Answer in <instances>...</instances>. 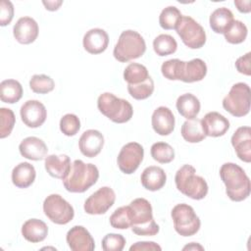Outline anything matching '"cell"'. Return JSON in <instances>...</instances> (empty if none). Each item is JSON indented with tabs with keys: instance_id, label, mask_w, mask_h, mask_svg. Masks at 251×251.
Instances as JSON below:
<instances>
[{
	"instance_id": "ee69618b",
	"label": "cell",
	"mask_w": 251,
	"mask_h": 251,
	"mask_svg": "<svg viewBox=\"0 0 251 251\" xmlns=\"http://www.w3.org/2000/svg\"><path fill=\"white\" fill-rule=\"evenodd\" d=\"M130 251H160L161 246L153 241H138L129 247Z\"/></svg>"
},
{
	"instance_id": "ab89813d",
	"label": "cell",
	"mask_w": 251,
	"mask_h": 251,
	"mask_svg": "<svg viewBox=\"0 0 251 251\" xmlns=\"http://www.w3.org/2000/svg\"><path fill=\"white\" fill-rule=\"evenodd\" d=\"M80 128V121L75 114H66L60 120V130L67 136L75 135Z\"/></svg>"
},
{
	"instance_id": "7dc6e473",
	"label": "cell",
	"mask_w": 251,
	"mask_h": 251,
	"mask_svg": "<svg viewBox=\"0 0 251 251\" xmlns=\"http://www.w3.org/2000/svg\"><path fill=\"white\" fill-rule=\"evenodd\" d=\"M197 250V249H199V250H203L204 248L200 245V244H198V243H195V242H191L190 244H188V245H186V246H184L183 247V250Z\"/></svg>"
},
{
	"instance_id": "7a4b0ae2",
	"label": "cell",
	"mask_w": 251,
	"mask_h": 251,
	"mask_svg": "<svg viewBox=\"0 0 251 251\" xmlns=\"http://www.w3.org/2000/svg\"><path fill=\"white\" fill-rule=\"evenodd\" d=\"M220 176L226 185V193L230 200L240 202L250 195V179L240 166L234 163H225L220 169Z\"/></svg>"
},
{
	"instance_id": "8992f818",
	"label": "cell",
	"mask_w": 251,
	"mask_h": 251,
	"mask_svg": "<svg viewBox=\"0 0 251 251\" xmlns=\"http://www.w3.org/2000/svg\"><path fill=\"white\" fill-rule=\"evenodd\" d=\"M145 51L146 43L141 34L135 30L127 29L121 33L114 47L113 55L119 62L126 63L141 57Z\"/></svg>"
},
{
	"instance_id": "6da1fadb",
	"label": "cell",
	"mask_w": 251,
	"mask_h": 251,
	"mask_svg": "<svg viewBox=\"0 0 251 251\" xmlns=\"http://www.w3.org/2000/svg\"><path fill=\"white\" fill-rule=\"evenodd\" d=\"M162 75L170 80H181L183 82H195L202 80L207 75L206 63L199 59L188 62L179 59H171L162 64Z\"/></svg>"
},
{
	"instance_id": "ac0fdd59",
	"label": "cell",
	"mask_w": 251,
	"mask_h": 251,
	"mask_svg": "<svg viewBox=\"0 0 251 251\" xmlns=\"http://www.w3.org/2000/svg\"><path fill=\"white\" fill-rule=\"evenodd\" d=\"M231 145L233 146L237 157L245 162H251V128L250 126L238 127L231 136Z\"/></svg>"
},
{
	"instance_id": "d6986e66",
	"label": "cell",
	"mask_w": 251,
	"mask_h": 251,
	"mask_svg": "<svg viewBox=\"0 0 251 251\" xmlns=\"http://www.w3.org/2000/svg\"><path fill=\"white\" fill-rule=\"evenodd\" d=\"M201 126L206 136L219 137L228 130L229 122L218 112H209L201 120Z\"/></svg>"
},
{
	"instance_id": "cb8c5ba5",
	"label": "cell",
	"mask_w": 251,
	"mask_h": 251,
	"mask_svg": "<svg viewBox=\"0 0 251 251\" xmlns=\"http://www.w3.org/2000/svg\"><path fill=\"white\" fill-rule=\"evenodd\" d=\"M142 186L150 191H157L164 187L167 181L165 171L157 166H149L145 168L140 176Z\"/></svg>"
},
{
	"instance_id": "7402d4cb",
	"label": "cell",
	"mask_w": 251,
	"mask_h": 251,
	"mask_svg": "<svg viewBox=\"0 0 251 251\" xmlns=\"http://www.w3.org/2000/svg\"><path fill=\"white\" fill-rule=\"evenodd\" d=\"M19 151L23 157L32 161H40L46 158L47 146L45 142L35 136H28L22 140Z\"/></svg>"
},
{
	"instance_id": "4dcf8cb0",
	"label": "cell",
	"mask_w": 251,
	"mask_h": 251,
	"mask_svg": "<svg viewBox=\"0 0 251 251\" xmlns=\"http://www.w3.org/2000/svg\"><path fill=\"white\" fill-rule=\"evenodd\" d=\"M132 224V214L129 205L122 206L115 210V212L110 217V225L114 228L126 229L131 227Z\"/></svg>"
},
{
	"instance_id": "5bb4252c",
	"label": "cell",
	"mask_w": 251,
	"mask_h": 251,
	"mask_svg": "<svg viewBox=\"0 0 251 251\" xmlns=\"http://www.w3.org/2000/svg\"><path fill=\"white\" fill-rule=\"evenodd\" d=\"M20 115L23 123L31 128H36L42 126L47 118L45 106L38 100H27L20 110Z\"/></svg>"
},
{
	"instance_id": "9a60e30c",
	"label": "cell",
	"mask_w": 251,
	"mask_h": 251,
	"mask_svg": "<svg viewBox=\"0 0 251 251\" xmlns=\"http://www.w3.org/2000/svg\"><path fill=\"white\" fill-rule=\"evenodd\" d=\"M66 240L73 251H92L95 248L93 237L82 226H73L67 232Z\"/></svg>"
},
{
	"instance_id": "2e32d148",
	"label": "cell",
	"mask_w": 251,
	"mask_h": 251,
	"mask_svg": "<svg viewBox=\"0 0 251 251\" xmlns=\"http://www.w3.org/2000/svg\"><path fill=\"white\" fill-rule=\"evenodd\" d=\"M38 25L30 17L20 18L13 27L15 39L21 44H30L38 36Z\"/></svg>"
},
{
	"instance_id": "4fadbf2b",
	"label": "cell",
	"mask_w": 251,
	"mask_h": 251,
	"mask_svg": "<svg viewBox=\"0 0 251 251\" xmlns=\"http://www.w3.org/2000/svg\"><path fill=\"white\" fill-rule=\"evenodd\" d=\"M115 200V191L109 186H103L85 200L83 209L89 215H102L114 205Z\"/></svg>"
},
{
	"instance_id": "bcb514c9",
	"label": "cell",
	"mask_w": 251,
	"mask_h": 251,
	"mask_svg": "<svg viewBox=\"0 0 251 251\" xmlns=\"http://www.w3.org/2000/svg\"><path fill=\"white\" fill-rule=\"evenodd\" d=\"M43 5L48 11H57L63 4V1H43Z\"/></svg>"
},
{
	"instance_id": "7c38bea8",
	"label": "cell",
	"mask_w": 251,
	"mask_h": 251,
	"mask_svg": "<svg viewBox=\"0 0 251 251\" xmlns=\"http://www.w3.org/2000/svg\"><path fill=\"white\" fill-rule=\"evenodd\" d=\"M144 157V149L137 142H128L124 145L118 155L119 169L126 175L133 174L141 164Z\"/></svg>"
},
{
	"instance_id": "e0dca14e",
	"label": "cell",
	"mask_w": 251,
	"mask_h": 251,
	"mask_svg": "<svg viewBox=\"0 0 251 251\" xmlns=\"http://www.w3.org/2000/svg\"><path fill=\"white\" fill-rule=\"evenodd\" d=\"M104 146V136L96 129L85 130L78 140V147L82 155L88 158L97 156Z\"/></svg>"
},
{
	"instance_id": "ba28073f",
	"label": "cell",
	"mask_w": 251,
	"mask_h": 251,
	"mask_svg": "<svg viewBox=\"0 0 251 251\" xmlns=\"http://www.w3.org/2000/svg\"><path fill=\"white\" fill-rule=\"evenodd\" d=\"M251 91L245 82L234 83L223 99V107L234 117H244L250 111Z\"/></svg>"
},
{
	"instance_id": "836d02e7",
	"label": "cell",
	"mask_w": 251,
	"mask_h": 251,
	"mask_svg": "<svg viewBox=\"0 0 251 251\" xmlns=\"http://www.w3.org/2000/svg\"><path fill=\"white\" fill-rule=\"evenodd\" d=\"M182 15L176 6L164 8L159 16L160 26L164 29H176Z\"/></svg>"
},
{
	"instance_id": "f1b7e54d",
	"label": "cell",
	"mask_w": 251,
	"mask_h": 251,
	"mask_svg": "<svg viewBox=\"0 0 251 251\" xmlns=\"http://www.w3.org/2000/svg\"><path fill=\"white\" fill-rule=\"evenodd\" d=\"M23 96V86L16 79H5L0 83V99L4 103L14 104Z\"/></svg>"
},
{
	"instance_id": "8d00e7d4",
	"label": "cell",
	"mask_w": 251,
	"mask_h": 251,
	"mask_svg": "<svg viewBox=\"0 0 251 251\" xmlns=\"http://www.w3.org/2000/svg\"><path fill=\"white\" fill-rule=\"evenodd\" d=\"M129 95L136 100H144L150 97L154 91V81L149 76L145 81L138 84H127Z\"/></svg>"
},
{
	"instance_id": "d4e9b609",
	"label": "cell",
	"mask_w": 251,
	"mask_h": 251,
	"mask_svg": "<svg viewBox=\"0 0 251 251\" xmlns=\"http://www.w3.org/2000/svg\"><path fill=\"white\" fill-rule=\"evenodd\" d=\"M48 234L47 225L38 219H29L22 226V235L31 243L43 241Z\"/></svg>"
},
{
	"instance_id": "f6af8a7d",
	"label": "cell",
	"mask_w": 251,
	"mask_h": 251,
	"mask_svg": "<svg viewBox=\"0 0 251 251\" xmlns=\"http://www.w3.org/2000/svg\"><path fill=\"white\" fill-rule=\"evenodd\" d=\"M234 5L236 6L237 10L241 13H249L251 11L250 0H234Z\"/></svg>"
},
{
	"instance_id": "f35d334b",
	"label": "cell",
	"mask_w": 251,
	"mask_h": 251,
	"mask_svg": "<svg viewBox=\"0 0 251 251\" xmlns=\"http://www.w3.org/2000/svg\"><path fill=\"white\" fill-rule=\"evenodd\" d=\"M16 117L9 108H0V138L9 136L14 128Z\"/></svg>"
},
{
	"instance_id": "d590c367",
	"label": "cell",
	"mask_w": 251,
	"mask_h": 251,
	"mask_svg": "<svg viewBox=\"0 0 251 251\" xmlns=\"http://www.w3.org/2000/svg\"><path fill=\"white\" fill-rule=\"evenodd\" d=\"M150 153L152 158L161 164L171 163L175 159L174 148L166 142H156L151 146Z\"/></svg>"
},
{
	"instance_id": "8fae6325",
	"label": "cell",
	"mask_w": 251,
	"mask_h": 251,
	"mask_svg": "<svg viewBox=\"0 0 251 251\" xmlns=\"http://www.w3.org/2000/svg\"><path fill=\"white\" fill-rule=\"evenodd\" d=\"M45 216L54 224L67 225L75 216L73 206L59 194H50L43 202Z\"/></svg>"
},
{
	"instance_id": "484cf974",
	"label": "cell",
	"mask_w": 251,
	"mask_h": 251,
	"mask_svg": "<svg viewBox=\"0 0 251 251\" xmlns=\"http://www.w3.org/2000/svg\"><path fill=\"white\" fill-rule=\"evenodd\" d=\"M36 172L34 167L27 163L22 162L12 171V182L19 188H27L35 180Z\"/></svg>"
},
{
	"instance_id": "5b68a950",
	"label": "cell",
	"mask_w": 251,
	"mask_h": 251,
	"mask_svg": "<svg viewBox=\"0 0 251 251\" xmlns=\"http://www.w3.org/2000/svg\"><path fill=\"white\" fill-rule=\"evenodd\" d=\"M129 206L132 214V231L137 235H156L160 227L153 218L150 202L145 198H136L130 202Z\"/></svg>"
},
{
	"instance_id": "83f0119b",
	"label": "cell",
	"mask_w": 251,
	"mask_h": 251,
	"mask_svg": "<svg viewBox=\"0 0 251 251\" xmlns=\"http://www.w3.org/2000/svg\"><path fill=\"white\" fill-rule=\"evenodd\" d=\"M234 21L232 12L226 8L221 7L216 9L211 15L209 19L210 26L213 31L216 33H225V31L229 27V25Z\"/></svg>"
},
{
	"instance_id": "ffe728a7",
	"label": "cell",
	"mask_w": 251,
	"mask_h": 251,
	"mask_svg": "<svg viewBox=\"0 0 251 251\" xmlns=\"http://www.w3.org/2000/svg\"><path fill=\"white\" fill-rule=\"evenodd\" d=\"M151 124L156 133L163 136L169 135L175 129V116L168 107L160 106L153 112Z\"/></svg>"
},
{
	"instance_id": "52a82bcc",
	"label": "cell",
	"mask_w": 251,
	"mask_h": 251,
	"mask_svg": "<svg viewBox=\"0 0 251 251\" xmlns=\"http://www.w3.org/2000/svg\"><path fill=\"white\" fill-rule=\"evenodd\" d=\"M97 107L105 117L116 124L128 122L133 115L131 104L127 100L119 98L111 92H104L98 97Z\"/></svg>"
},
{
	"instance_id": "30bf717a",
	"label": "cell",
	"mask_w": 251,
	"mask_h": 251,
	"mask_svg": "<svg viewBox=\"0 0 251 251\" xmlns=\"http://www.w3.org/2000/svg\"><path fill=\"white\" fill-rule=\"evenodd\" d=\"M176 33L185 46L190 49H199L206 42V32L202 25L189 16H182L176 27Z\"/></svg>"
},
{
	"instance_id": "277c9868",
	"label": "cell",
	"mask_w": 251,
	"mask_h": 251,
	"mask_svg": "<svg viewBox=\"0 0 251 251\" xmlns=\"http://www.w3.org/2000/svg\"><path fill=\"white\" fill-rule=\"evenodd\" d=\"M175 182L178 191L194 200H201L208 193L206 180L197 176L195 168L188 164L183 165L176 171Z\"/></svg>"
},
{
	"instance_id": "7bdbcfd3",
	"label": "cell",
	"mask_w": 251,
	"mask_h": 251,
	"mask_svg": "<svg viewBox=\"0 0 251 251\" xmlns=\"http://www.w3.org/2000/svg\"><path fill=\"white\" fill-rule=\"evenodd\" d=\"M250 57L251 53L248 52L243 56H240L235 61V68L238 71V73L243 74L245 75H251V68H250Z\"/></svg>"
},
{
	"instance_id": "1f68e13d",
	"label": "cell",
	"mask_w": 251,
	"mask_h": 251,
	"mask_svg": "<svg viewBox=\"0 0 251 251\" xmlns=\"http://www.w3.org/2000/svg\"><path fill=\"white\" fill-rule=\"evenodd\" d=\"M148 70L138 63H130L124 71V79L128 84H138L149 77Z\"/></svg>"
},
{
	"instance_id": "9c48e42d",
	"label": "cell",
	"mask_w": 251,
	"mask_h": 251,
	"mask_svg": "<svg viewBox=\"0 0 251 251\" xmlns=\"http://www.w3.org/2000/svg\"><path fill=\"white\" fill-rule=\"evenodd\" d=\"M171 216L176 231L181 236H192L200 229V219L188 204L176 205L171 212Z\"/></svg>"
},
{
	"instance_id": "60d3db41",
	"label": "cell",
	"mask_w": 251,
	"mask_h": 251,
	"mask_svg": "<svg viewBox=\"0 0 251 251\" xmlns=\"http://www.w3.org/2000/svg\"><path fill=\"white\" fill-rule=\"evenodd\" d=\"M126 245V238L119 233H108L102 239L104 251H122Z\"/></svg>"
},
{
	"instance_id": "4316f807",
	"label": "cell",
	"mask_w": 251,
	"mask_h": 251,
	"mask_svg": "<svg viewBox=\"0 0 251 251\" xmlns=\"http://www.w3.org/2000/svg\"><path fill=\"white\" fill-rule=\"evenodd\" d=\"M176 106L177 112L187 120L195 119L200 112V101L191 93H184L178 96Z\"/></svg>"
},
{
	"instance_id": "f546056e",
	"label": "cell",
	"mask_w": 251,
	"mask_h": 251,
	"mask_svg": "<svg viewBox=\"0 0 251 251\" xmlns=\"http://www.w3.org/2000/svg\"><path fill=\"white\" fill-rule=\"evenodd\" d=\"M180 133L183 139L190 143H198L206 137L202 129L201 120L197 118L185 121L181 126Z\"/></svg>"
},
{
	"instance_id": "44dd1931",
	"label": "cell",
	"mask_w": 251,
	"mask_h": 251,
	"mask_svg": "<svg viewBox=\"0 0 251 251\" xmlns=\"http://www.w3.org/2000/svg\"><path fill=\"white\" fill-rule=\"evenodd\" d=\"M83 48L90 54H100L104 52L109 44V35L102 28H91L83 36Z\"/></svg>"
},
{
	"instance_id": "e575fe53",
	"label": "cell",
	"mask_w": 251,
	"mask_h": 251,
	"mask_svg": "<svg viewBox=\"0 0 251 251\" xmlns=\"http://www.w3.org/2000/svg\"><path fill=\"white\" fill-rule=\"evenodd\" d=\"M247 33L248 29L245 24H243L241 21L234 20L229 27L225 31L224 35L228 43L239 44L246 39Z\"/></svg>"
},
{
	"instance_id": "603a6c76",
	"label": "cell",
	"mask_w": 251,
	"mask_h": 251,
	"mask_svg": "<svg viewBox=\"0 0 251 251\" xmlns=\"http://www.w3.org/2000/svg\"><path fill=\"white\" fill-rule=\"evenodd\" d=\"M45 170L55 178L64 179L70 173L72 168L71 159L68 155H49L45 158Z\"/></svg>"
},
{
	"instance_id": "d6a6232c",
	"label": "cell",
	"mask_w": 251,
	"mask_h": 251,
	"mask_svg": "<svg viewBox=\"0 0 251 251\" xmlns=\"http://www.w3.org/2000/svg\"><path fill=\"white\" fill-rule=\"evenodd\" d=\"M177 43L170 34H160L153 41V49L158 56H168L176 51Z\"/></svg>"
},
{
	"instance_id": "b9f144b4",
	"label": "cell",
	"mask_w": 251,
	"mask_h": 251,
	"mask_svg": "<svg viewBox=\"0 0 251 251\" xmlns=\"http://www.w3.org/2000/svg\"><path fill=\"white\" fill-rule=\"evenodd\" d=\"M14 17V5L11 1L1 0L0 2V25H9Z\"/></svg>"
},
{
	"instance_id": "74e56055",
	"label": "cell",
	"mask_w": 251,
	"mask_h": 251,
	"mask_svg": "<svg viewBox=\"0 0 251 251\" xmlns=\"http://www.w3.org/2000/svg\"><path fill=\"white\" fill-rule=\"evenodd\" d=\"M29 87L34 93L47 94L54 89L55 82L46 75H34L29 80Z\"/></svg>"
},
{
	"instance_id": "3957f363",
	"label": "cell",
	"mask_w": 251,
	"mask_h": 251,
	"mask_svg": "<svg viewBox=\"0 0 251 251\" xmlns=\"http://www.w3.org/2000/svg\"><path fill=\"white\" fill-rule=\"evenodd\" d=\"M98 178L99 171L95 165L75 160L69 175L63 179V184L69 192L82 193L95 184Z\"/></svg>"
}]
</instances>
